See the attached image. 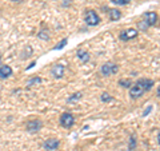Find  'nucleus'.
<instances>
[{"label":"nucleus","instance_id":"obj_22","mask_svg":"<svg viewBox=\"0 0 160 151\" xmlns=\"http://www.w3.org/2000/svg\"><path fill=\"white\" fill-rule=\"evenodd\" d=\"M152 108H153V107H152V106H148V107H147V110H146V111H144V112H143V118H144V117H147V115H148L149 112H151V111H152Z\"/></svg>","mask_w":160,"mask_h":151},{"label":"nucleus","instance_id":"obj_20","mask_svg":"<svg viewBox=\"0 0 160 151\" xmlns=\"http://www.w3.org/2000/svg\"><path fill=\"white\" fill-rule=\"evenodd\" d=\"M38 38L43 39V40H49V35L47 34L46 29H42V31H40V32H38Z\"/></svg>","mask_w":160,"mask_h":151},{"label":"nucleus","instance_id":"obj_7","mask_svg":"<svg viewBox=\"0 0 160 151\" xmlns=\"http://www.w3.org/2000/svg\"><path fill=\"white\" fill-rule=\"evenodd\" d=\"M64 71H66V67H64L63 63H56L53 64L51 68V75L55 79H62L64 76Z\"/></svg>","mask_w":160,"mask_h":151},{"label":"nucleus","instance_id":"obj_23","mask_svg":"<svg viewBox=\"0 0 160 151\" xmlns=\"http://www.w3.org/2000/svg\"><path fill=\"white\" fill-rule=\"evenodd\" d=\"M71 3H72V0H63L62 6L63 7H68V6H71Z\"/></svg>","mask_w":160,"mask_h":151},{"label":"nucleus","instance_id":"obj_1","mask_svg":"<svg viewBox=\"0 0 160 151\" xmlns=\"http://www.w3.org/2000/svg\"><path fill=\"white\" fill-rule=\"evenodd\" d=\"M153 86H155V82L152 79L142 78V79L136 80V82L132 83V86L129 87V98L133 99V100L142 98L146 92L151 91Z\"/></svg>","mask_w":160,"mask_h":151},{"label":"nucleus","instance_id":"obj_18","mask_svg":"<svg viewBox=\"0 0 160 151\" xmlns=\"http://www.w3.org/2000/svg\"><path fill=\"white\" fill-rule=\"evenodd\" d=\"M100 100L104 103H109V102H112L113 100V96L112 95H109L108 92H103L102 95H100Z\"/></svg>","mask_w":160,"mask_h":151},{"label":"nucleus","instance_id":"obj_19","mask_svg":"<svg viewBox=\"0 0 160 151\" xmlns=\"http://www.w3.org/2000/svg\"><path fill=\"white\" fill-rule=\"evenodd\" d=\"M138 28L140 29V31H147L149 27H148V24L144 22V20H140V22H138Z\"/></svg>","mask_w":160,"mask_h":151},{"label":"nucleus","instance_id":"obj_6","mask_svg":"<svg viewBox=\"0 0 160 151\" xmlns=\"http://www.w3.org/2000/svg\"><path fill=\"white\" fill-rule=\"evenodd\" d=\"M138 35H139V31L136 28H127V29H124V31L120 32L119 39L123 40V42H128V40L138 38Z\"/></svg>","mask_w":160,"mask_h":151},{"label":"nucleus","instance_id":"obj_9","mask_svg":"<svg viewBox=\"0 0 160 151\" xmlns=\"http://www.w3.org/2000/svg\"><path fill=\"white\" fill-rule=\"evenodd\" d=\"M143 18H144V22L148 24V27H152L158 23V12H155V11L146 12L143 15Z\"/></svg>","mask_w":160,"mask_h":151},{"label":"nucleus","instance_id":"obj_4","mask_svg":"<svg viewBox=\"0 0 160 151\" xmlns=\"http://www.w3.org/2000/svg\"><path fill=\"white\" fill-rule=\"evenodd\" d=\"M59 123L62 127L64 128H72L73 127V124H75V117H73V114L71 112H63L62 115H60V118H59Z\"/></svg>","mask_w":160,"mask_h":151},{"label":"nucleus","instance_id":"obj_14","mask_svg":"<svg viewBox=\"0 0 160 151\" xmlns=\"http://www.w3.org/2000/svg\"><path fill=\"white\" fill-rule=\"evenodd\" d=\"M120 18H122V12H120L118 8L109 9V19H111L112 22H118Z\"/></svg>","mask_w":160,"mask_h":151},{"label":"nucleus","instance_id":"obj_25","mask_svg":"<svg viewBox=\"0 0 160 151\" xmlns=\"http://www.w3.org/2000/svg\"><path fill=\"white\" fill-rule=\"evenodd\" d=\"M156 95H158V98H159V95H160V88L156 90Z\"/></svg>","mask_w":160,"mask_h":151},{"label":"nucleus","instance_id":"obj_15","mask_svg":"<svg viewBox=\"0 0 160 151\" xmlns=\"http://www.w3.org/2000/svg\"><path fill=\"white\" fill-rule=\"evenodd\" d=\"M67 43H68V38H64L63 40H60V42H59L52 49H53V51H58V49H63L64 47L67 46Z\"/></svg>","mask_w":160,"mask_h":151},{"label":"nucleus","instance_id":"obj_27","mask_svg":"<svg viewBox=\"0 0 160 151\" xmlns=\"http://www.w3.org/2000/svg\"><path fill=\"white\" fill-rule=\"evenodd\" d=\"M12 2H15V0H12ZM20 2H23V0H20Z\"/></svg>","mask_w":160,"mask_h":151},{"label":"nucleus","instance_id":"obj_2","mask_svg":"<svg viewBox=\"0 0 160 151\" xmlns=\"http://www.w3.org/2000/svg\"><path fill=\"white\" fill-rule=\"evenodd\" d=\"M84 22L89 27H96L100 24V16L95 9H87L84 12Z\"/></svg>","mask_w":160,"mask_h":151},{"label":"nucleus","instance_id":"obj_13","mask_svg":"<svg viewBox=\"0 0 160 151\" xmlns=\"http://www.w3.org/2000/svg\"><path fill=\"white\" fill-rule=\"evenodd\" d=\"M136 144H138L136 135L131 134V135H129V140H128V151H135V150H136Z\"/></svg>","mask_w":160,"mask_h":151},{"label":"nucleus","instance_id":"obj_5","mask_svg":"<svg viewBox=\"0 0 160 151\" xmlns=\"http://www.w3.org/2000/svg\"><path fill=\"white\" fill-rule=\"evenodd\" d=\"M43 127V122L40 119H31L26 123V130L29 134H36Z\"/></svg>","mask_w":160,"mask_h":151},{"label":"nucleus","instance_id":"obj_3","mask_svg":"<svg viewBox=\"0 0 160 151\" xmlns=\"http://www.w3.org/2000/svg\"><path fill=\"white\" fill-rule=\"evenodd\" d=\"M118 71H119V66L113 62H106L100 67V74L103 76H111V75L118 74Z\"/></svg>","mask_w":160,"mask_h":151},{"label":"nucleus","instance_id":"obj_16","mask_svg":"<svg viewBox=\"0 0 160 151\" xmlns=\"http://www.w3.org/2000/svg\"><path fill=\"white\" fill-rule=\"evenodd\" d=\"M119 86H122L123 88H129L132 86V80L131 79H119Z\"/></svg>","mask_w":160,"mask_h":151},{"label":"nucleus","instance_id":"obj_10","mask_svg":"<svg viewBox=\"0 0 160 151\" xmlns=\"http://www.w3.org/2000/svg\"><path fill=\"white\" fill-rule=\"evenodd\" d=\"M12 68L11 66H8V64H0V79H7L9 76H12Z\"/></svg>","mask_w":160,"mask_h":151},{"label":"nucleus","instance_id":"obj_24","mask_svg":"<svg viewBox=\"0 0 160 151\" xmlns=\"http://www.w3.org/2000/svg\"><path fill=\"white\" fill-rule=\"evenodd\" d=\"M35 64H36V62H32L31 64H29V66H27V70H31V68L35 66Z\"/></svg>","mask_w":160,"mask_h":151},{"label":"nucleus","instance_id":"obj_11","mask_svg":"<svg viewBox=\"0 0 160 151\" xmlns=\"http://www.w3.org/2000/svg\"><path fill=\"white\" fill-rule=\"evenodd\" d=\"M82 98H83L82 92H73L72 95H69L66 102H67V104H76V103H79L80 100H82Z\"/></svg>","mask_w":160,"mask_h":151},{"label":"nucleus","instance_id":"obj_21","mask_svg":"<svg viewBox=\"0 0 160 151\" xmlns=\"http://www.w3.org/2000/svg\"><path fill=\"white\" fill-rule=\"evenodd\" d=\"M113 4H116V6H127L129 2H132V0H111Z\"/></svg>","mask_w":160,"mask_h":151},{"label":"nucleus","instance_id":"obj_26","mask_svg":"<svg viewBox=\"0 0 160 151\" xmlns=\"http://www.w3.org/2000/svg\"><path fill=\"white\" fill-rule=\"evenodd\" d=\"M0 64H2V55H0Z\"/></svg>","mask_w":160,"mask_h":151},{"label":"nucleus","instance_id":"obj_12","mask_svg":"<svg viewBox=\"0 0 160 151\" xmlns=\"http://www.w3.org/2000/svg\"><path fill=\"white\" fill-rule=\"evenodd\" d=\"M78 58L82 63H88L89 60H91V55H89L88 51H86V49H79L78 51Z\"/></svg>","mask_w":160,"mask_h":151},{"label":"nucleus","instance_id":"obj_8","mask_svg":"<svg viewBox=\"0 0 160 151\" xmlns=\"http://www.w3.org/2000/svg\"><path fill=\"white\" fill-rule=\"evenodd\" d=\"M59 146H60V140L56 139V138H51V139L44 140L43 148L46 151H55V150L59 148Z\"/></svg>","mask_w":160,"mask_h":151},{"label":"nucleus","instance_id":"obj_17","mask_svg":"<svg viewBox=\"0 0 160 151\" xmlns=\"http://www.w3.org/2000/svg\"><path fill=\"white\" fill-rule=\"evenodd\" d=\"M42 82H43V80H42V78H40V76H35V78H31V79H29L28 82H27V87H32L33 84H40Z\"/></svg>","mask_w":160,"mask_h":151}]
</instances>
